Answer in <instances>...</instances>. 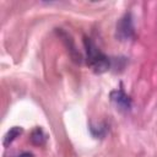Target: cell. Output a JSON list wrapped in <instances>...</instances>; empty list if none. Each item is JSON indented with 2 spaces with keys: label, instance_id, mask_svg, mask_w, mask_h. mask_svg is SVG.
<instances>
[{
  "label": "cell",
  "instance_id": "obj_2",
  "mask_svg": "<svg viewBox=\"0 0 157 157\" xmlns=\"http://www.w3.org/2000/svg\"><path fill=\"white\" fill-rule=\"evenodd\" d=\"M134 34H135V29H134V22H132L131 13H125L117 22L115 36L119 40H129L134 37Z\"/></svg>",
  "mask_w": 157,
  "mask_h": 157
},
{
  "label": "cell",
  "instance_id": "obj_6",
  "mask_svg": "<svg viewBox=\"0 0 157 157\" xmlns=\"http://www.w3.org/2000/svg\"><path fill=\"white\" fill-rule=\"evenodd\" d=\"M17 157H33V155H32L31 152H23V153L18 155Z\"/></svg>",
  "mask_w": 157,
  "mask_h": 157
},
{
  "label": "cell",
  "instance_id": "obj_4",
  "mask_svg": "<svg viewBox=\"0 0 157 157\" xmlns=\"http://www.w3.org/2000/svg\"><path fill=\"white\" fill-rule=\"evenodd\" d=\"M21 132H22V129H21L20 126H13V128H11V129L6 132V135H5V137H4V146H5V147L9 146L17 136L21 135Z\"/></svg>",
  "mask_w": 157,
  "mask_h": 157
},
{
  "label": "cell",
  "instance_id": "obj_5",
  "mask_svg": "<svg viewBox=\"0 0 157 157\" xmlns=\"http://www.w3.org/2000/svg\"><path fill=\"white\" fill-rule=\"evenodd\" d=\"M45 141V135L40 128H36L31 134V142L34 145H43Z\"/></svg>",
  "mask_w": 157,
  "mask_h": 157
},
{
  "label": "cell",
  "instance_id": "obj_3",
  "mask_svg": "<svg viewBox=\"0 0 157 157\" xmlns=\"http://www.w3.org/2000/svg\"><path fill=\"white\" fill-rule=\"evenodd\" d=\"M110 99H112V102L120 110L128 112L131 108V99H130V97L123 90H115V91H113L110 93Z\"/></svg>",
  "mask_w": 157,
  "mask_h": 157
},
{
  "label": "cell",
  "instance_id": "obj_1",
  "mask_svg": "<svg viewBox=\"0 0 157 157\" xmlns=\"http://www.w3.org/2000/svg\"><path fill=\"white\" fill-rule=\"evenodd\" d=\"M83 45H85V50H86V58H87L88 66L96 74L105 72L110 66V61H109L108 56L105 54H103L101 52V49L96 45V43L88 37L83 38Z\"/></svg>",
  "mask_w": 157,
  "mask_h": 157
}]
</instances>
